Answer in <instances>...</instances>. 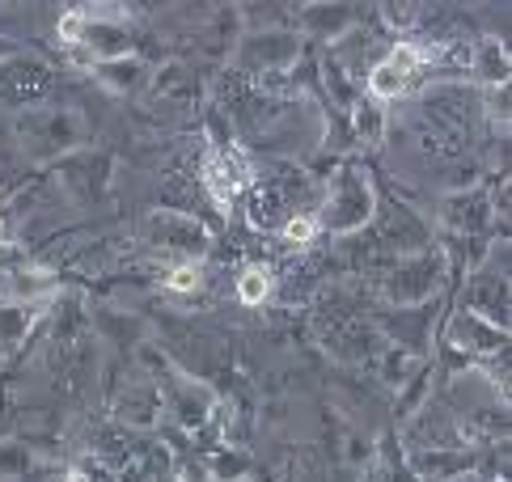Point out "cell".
Masks as SVG:
<instances>
[{"label": "cell", "mask_w": 512, "mask_h": 482, "mask_svg": "<svg viewBox=\"0 0 512 482\" xmlns=\"http://www.w3.org/2000/svg\"><path fill=\"white\" fill-rule=\"evenodd\" d=\"M9 140L13 153H22L30 165H56L72 153H81L94 140V127L81 115L77 106H30L17 110L9 123Z\"/></svg>", "instance_id": "6da1fadb"}, {"label": "cell", "mask_w": 512, "mask_h": 482, "mask_svg": "<svg viewBox=\"0 0 512 482\" xmlns=\"http://www.w3.org/2000/svg\"><path fill=\"white\" fill-rule=\"evenodd\" d=\"M127 5H77L60 17V39L81 68L98 60H119L136 51V30L127 26Z\"/></svg>", "instance_id": "7a4b0ae2"}, {"label": "cell", "mask_w": 512, "mask_h": 482, "mask_svg": "<svg viewBox=\"0 0 512 482\" xmlns=\"http://www.w3.org/2000/svg\"><path fill=\"white\" fill-rule=\"evenodd\" d=\"M318 225L322 233L331 237H356L373 225V212H377V187H373V174L364 170L360 161H339L331 182L322 191L318 203Z\"/></svg>", "instance_id": "3957f363"}, {"label": "cell", "mask_w": 512, "mask_h": 482, "mask_svg": "<svg viewBox=\"0 0 512 482\" xmlns=\"http://www.w3.org/2000/svg\"><path fill=\"white\" fill-rule=\"evenodd\" d=\"M449 284V250L436 246L419 250V254H402L390 263V271L381 275V301L390 309H415V305H432L436 296Z\"/></svg>", "instance_id": "277c9868"}, {"label": "cell", "mask_w": 512, "mask_h": 482, "mask_svg": "<svg viewBox=\"0 0 512 482\" xmlns=\"http://www.w3.org/2000/svg\"><path fill=\"white\" fill-rule=\"evenodd\" d=\"M301 51H305V39L297 30L254 26L233 43V68H237V77H246L263 89L267 81L288 77V72L301 64Z\"/></svg>", "instance_id": "5b68a950"}, {"label": "cell", "mask_w": 512, "mask_h": 482, "mask_svg": "<svg viewBox=\"0 0 512 482\" xmlns=\"http://www.w3.org/2000/svg\"><path fill=\"white\" fill-rule=\"evenodd\" d=\"M149 368L157 373V389H161V406H166V419L178 423L187 436H199L216 423V411H221V398L208 381H199L191 373H182L174 364H161V360H149Z\"/></svg>", "instance_id": "8992f818"}, {"label": "cell", "mask_w": 512, "mask_h": 482, "mask_svg": "<svg viewBox=\"0 0 512 482\" xmlns=\"http://www.w3.org/2000/svg\"><path fill=\"white\" fill-rule=\"evenodd\" d=\"M144 246L153 254H166L170 263H204V254L212 250V233L199 216L178 212V208H157L144 216Z\"/></svg>", "instance_id": "52a82bcc"}, {"label": "cell", "mask_w": 512, "mask_h": 482, "mask_svg": "<svg viewBox=\"0 0 512 482\" xmlns=\"http://www.w3.org/2000/svg\"><path fill=\"white\" fill-rule=\"evenodd\" d=\"M462 309L479 313L483 322L508 330V313H512V296H508V237L496 241V246L483 254V263L470 271L466 305Z\"/></svg>", "instance_id": "ba28073f"}, {"label": "cell", "mask_w": 512, "mask_h": 482, "mask_svg": "<svg viewBox=\"0 0 512 482\" xmlns=\"http://www.w3.org/2000/svg\"><path fill=\"white\" fill-rule=\"evenodd\" d=\"M369 229L377 233V246L386 254H394V258L436 246V229L415 208H407V203H398V199H386V203L377 199V212H373Z\"/></svg>", "instance_id": "9c48e42d"}, {"label": "cell", "mask_w": 512, "mask_h": 482, "mask_svg": "<svg viewBox=\"0 0 512 482\" xmlns=\"http://www.w3.org/2000/svg\"><path fill=\"white\" fill-rule=\"evenodd\" d=\"M51 174L64 187V195L81 199V203H94L111 191V178H115V157L111 153H94V148H81L64 161L51 165Z\"/></svg>", "instance_id": "30bf717a"}, {"label": "cell", "mask_w": 512, "mask_h": 482, "mask_svg": "<svg viewBox=\"0 0 512 482\" xmlns=\"http://www.w3.org/2000/svg\"><path fill=\"white\" fill-rule=\"evenodd\" d=\"M445 347L457 351V356H466L474 368H479V364L496 360L508 351V330L483 322L479 313H470V309H457L445 322Z\"/></svg>", "instance_id": "8fae6325"}, {"label": "cell", "mask_w": 512, "mask_h": 482, "mask_svg": "<svg viewBox=\"0 0 512 482\" xmlns=\"http://www.w3.org/2000/svg\"><path fill=\"white\" fill-rule=\"evenodd\" d=\"M199 178H204V191H208V199L216 203V208H229L233 199H242L250 191L254 170H250V161H246L242 148L229 144V148H212Z\"/></svg>", "instance_id": "7c38bea8"}, {"label": "cell", "mask_w": 512, "mask_h": 482, "mask_svg": "<svg viewBox=\"0 0 512 482\" xmlns=\"http://www.w3.org/2000/svg\"><path fill=\"white\" fill-rule=\"evenodd\" d=\"M51 72L43 60H30V55H13V60L0 64V102H13L17 110L43 106V98L51 94Z\"/></svg>", "instance_id": "4fadbf2b"}, {"label": "cell", "mask_w": 512, "mask_h": 482, "mask_svg": "<svg viewBox=\"0 0 512 482\" xmlns=\"http://www.w3.org/2000/svg\"><path fill=\"white\" fill-rule=\"evenodd\" d=\"M441 216L453 233L462 237H479L491 220H496V203H491V187H466V191H449L441 199Z\"/></svg>", "instance_id": "5bb4252c"}, {"label": "cell", "mask_w": 512, "mask_h": 482, "mask_svg": "<svg viewBox=\"0 0 512 482\" xmlns=\"http://www.w3.org/2000/svg\"><path fill=\"white\" fill-rule=\"evenodd\" d=\"M166 419V406H161V389L149 377H136L119 389L115 398V423L127 432H144V428H157Z\"/></svg>", "instance_id": "9a60e30c"}, {"label": "cell", "mask_w": 512, "mask_h": 482, "mask_svg": "<svg viewBox=\"0 0 512 482\" xmlns=\"http://www.w3.org/2000/svg\"><path fill=\"white\" fill-rule=\"evenodd\" d=\"M297 34H309V39H322V43H339L347 39L356 26H360V9L356 5H335V0H314V5H301L297 9Z\"/></svg>", "instance_id": "2e32d148"}, {"label": "cell", "mask_w": 512, "mask_h": 482, "mask_svg": "<svg viewBox=\"0 0 512 482\" xmlns=\"http://www.w3.org/2000/svg\"><path fill=\"white\" fill-rule=\"evenodd\" d=\"M415 482H462L479 470V453L474 449H428L407 457Z\"/></svg>", "instance_id": "e0dca14e"}, {"label": "cell", "mask_w": 512, "mask_h": 482, "mask_svg": "<svg viewBox=\"0 0 512 482\" xmlns=\"http://www.w3.org/2000/svg\"><path fill=\"white\" fill-rule=\"evenodd\" d=\"M89 77H94L102 89H111V94H140V89L153 85V68L144 55H119V60H98L89 64Z\"/></svg>", "instance_id": "ac0fdd59"}, {"label": "cell", "mask_w": 512, "mask_h": 482, "mask_svg": "<svg viewBox=\"0 0 512 482\" xmlns=\"http://www.w3.org/2000/svg\"><path fill=\"white\" fill-rule=\"evenodd\" d=\"M51 305V301H47ZM47 305H26V301H0V360L22 351L34 335V326L47 313Z\"/></svg>", "instance_id": "d6986e66"}, {"label": "cell", "mask_w": 512, "mask_h": 482, "mask_svg": "<svg viewBox=\"0 0 512 482\" xmlns=\"http://www.w3.org/2000/svg\"><path fill=\"white\" fill-rule=\"evenodd\" d=\"M242 199H246L250 225H259V229H280L284 220L297 212V208H292V199L276 187V182H250V191Z\"/></svg>", "instance_id": "ffe728a7"}, {"label": "cell", "mask_w": 512, "mask_h": 482, "mask_svg": "<svg viewBox=\"0 0 512 482\" xmlns=\"http://www.w3.org/2000/svg\"><path fill=\"white\" fill-rule=\"evenodd\" d=\"M508 72H512L508 47L500 39H479V43L470 47V72H466V77L479 85V89H504L508 85Z\"/></svg>", "instance_id": "44dd1931"}, {"label": "cell", "mask_w": 512, "mask_h": 482, "mask_svg": "<svg viewBox=\"0 0 512 482\" xmlns=\"http://www.w3.org/2000/svg\"><path fill=\"white\" fill-rule=\"evenodd\" d=\"M204 478L208 482H250L254 457L242 449V444H221V449L204 453Z\"/></svg>", "instance_id": "7402d4cb"}, {"label": "cell", "mask_w": 512, "mask_h": 482, "mask_svg": "<svg viewBox=\"0 0 512 482\" xmlns=\"http://www.w3.org/2000/svg\"><path fill=\"white\" fill-rule=\"evenodd\" d=\"M373 373L386 389H407V385H415L419 356H411V351L398 347V343H381L377 360H373Z\"/></svg>", "instance_id": "603a6c76"}, {"label": "cell", "mask_w": 512, "mask_h": 482, "mask_svg": "<svg viewBox=\"0 0 512 482\" xmlns=\"http://www.w3.org/2000/svg\"><path fill=\"white\" fill-rule=\"evenodd\" d=\"M364 98H373V102H381V106H386V102H398V98H407L411 94V77H407V72H398L390 60H386V55H381V60L369 68V72H364Z\"/></svg>", "instance_id": "cb8c5ba5"}, {"label": "cell", "mask_w": 512, "mask_h": 482, "mask_svg": "<svg viewBox=\"0 0 512 482\" xmlns=\"http://www.w3.org/2000/svg\"><path fill=\"white\" fill-rule=\"evenodd\" d=\"M233 296H237V301H242V305H250V309L267 305L271 296H276V271L263 267V263H246L242 271H237Z\"/></svg>", "instance_id": "d4e9b609"}, {"label": "cell", "mask_w": 512, "mask_h": 482, "mask_svg": "<svg viewBox=\"0 0 512 482\" xmlns=\"http://www.w3.org/2000/svg\"><path fill=\"white\" fill-rule=\"evenodd\" d=\"M347 115H352V136L360 140V144H381L386 140V127H390V119H386V106L381 102H373V98H364L360 94V102L347 110Z\"/></svg>", "instance_id": "484cf974"}, {"label": "cell", "mask_w": 512, "mask_h": 482, "mask_svg": "<svg viewBox=\"0 0 512 482\" xmlns=\"http://www.w3.org/2000/svg\"><path fill=\"white\" fill-rule=\"evenodd\" d=\"M153 85L174 102H195L199 98V77L187 64H166L161 72H153Z\"/></svg>", "instance_id": "4316f807"}, {"label": "cell", "mask_w": 512, "mask_h": 482, "mask_svg": "<svg viewBox=\"0 0 512 482\" xmlns=\"http://www.w3.org/2000/svg\"><path fill=\"white\" fill-rule=\"evenodd\" d=\"M30 470H34V453H30V444L13 440V436L0 440V482H22Z\"/></svg>", "instance_id": "83f0119b"}, {"label": "cell", "mask_w": 512, "mask_h": 482, "mask_svg": "<svg viewBox=\"0 0 512 482\" xmlns=\"http://www.w3.org/2000/svg\"><path fill=\"white\" fill-rule=\"evenodd\" d=\"M318 233H322V225H318V212H314V208L292 212V216L284 220V225H280V237L288 241L292 250H305V246H309V241H314Z\"/></svg>", "instance_id": "f1b7e54d"}, {"label": "cell", "mask_w": 512, "mask_h": 482, "mask_svg": "<svg viewBox=\"0 0 512 482\" xmlns=\"http://www.w3.org/2000/svg\"><path fill=\"white\" fill-rule=\"evenodd\" d=\"M161 288L178 292V296H191L204 288V263H170L166 275H161Z\"/></svg>", "instance_id": "f546056e"}, {"label": "cell", "mask_w": 512, "mask_h": 482, "mask_svg": "<svg viewBox=\"0 0 512 482\" xmlns=\"http://www.w3.org/2000/svg\"><path fill=\"white\" fill-rule=\"evenodd\" d=\"M13 55H22V47H17V43L9 39V34H0V64L13 60Z\"/></svg>", "instance_id": "4dcf8cb0"}, {"label": "cell", "mask_w": 512, "mask_h": 482, "mask_svg": "<svg viewBox=\"0 0 512 482\" xmlns=\"http://www.w3.org/2000/svg\"><path fill=\"white\" fill-rule=\"evenodd\" d=\"M60 482H98V478L89 474V470H68V474L60 478Z\"/></svg>", "instance_id": "1f68e13d"}, {"label": "cell", "mask_w": 512, "mask_h": 482, "mask_svg": "<svg viewBox=\"0 0 512 482\" xmlns=\"http://www.w3.org/2000/svg\"><path fill=\"white\" fill-rule=\"evenodd\" d=\"M250 482H254V478H250Z\"/></svg>", "instance_id": "d6a6232c"}]
</instances>
